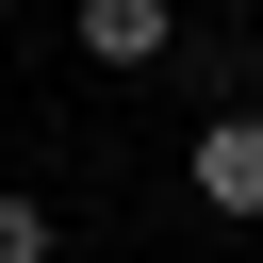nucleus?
Segmentation results:
<instances>
[{"label": "nucleus", "instance_id": "nucleus-1", "mask_svg": "<svg viewBox=\"0 0 263 263\" xmlns=\"http://www.w3.org/2000/svg\"><path fill=\"white\" fill-rule=\"evenodd\" d=\"M181 181H197V214L247 230V214H263V115H214V132L181 148Z\"/></svg>", "mask_w": 263, "mask_h": 263}, {"label": "nucleus", "instance_id": "nucleus-2", "mask_svg": "<svg viewBox=\"0 0 263 263\" xmlns=\"http://www.w3.org/2000/svg\"><path fill=\"white\" fill-rule=\"evenodd\" d=\"M66 33H82L99 66H164V49H181V16H164V0H66Z\"/></svg>", "mask_w": 263, "mask_h": 263}, {"label": "nucleus", "instance_id": "nucleus-3", "mask_svg": "<svg viewBox=\"0 0 263 263\" xmlns=\"http://www.w3.org/2000/svg\"><path fill=\"white\" fill-rule=\"evenodd\" d=\"M0 263H49V197H16V181H0Z\"/></svg>", "mask_w": 263, "mask_h": 263}]
</instances>
